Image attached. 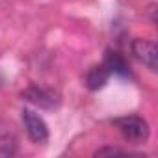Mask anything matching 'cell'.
I'll list each match as a JSON object with an SVG mask.
<instances>
[{
  "mask_svg": "<svg viewBox=\"0 0 158 158\" xmlns=\"http://www.w3.org/2000/svg\"><path fill=\"white\" fill-rule=\"evenodd\" d=\"M114 125L123 134V138L128 141H145L149 138V125L145 119H141L138 115L119 117L114 121Z\"/></svg>",
  "mask_w": 158,
  "mask_h": 158,
  "instance_id": "1",
  "label": "cell"
},
{
  "mask_svg": "<svg viewBox=\"0 0 158 158\" xmlns=\"http://www.w3.org/2000/svg\"><path fill=\"white\" fill-rule=\"evenodd\" d=\"M23 123H24L26 134H28V138L32 141L45 143L48 139V127H47L45 119L39 114H35L34 110H30V108L23 110Z\"/></svg>",
  "mask_w": 158,
  "mask_h": 158,
  "instance_id": "2",
  "label": "cell"
},
{
  "mask_svg": "<svg viewBox=\"0 0 158 158\" xmlns=\"http://www.w3.org/2000/svg\"><path fill=\"white\" fill-rule=\"evenodd\" d=\"M21 97H23L24 101H28V102L39 106V108H45V110H54V108H58V104H60V97H58L56 91L47 89V88H39V86H30V88H26V89L21 93Z\"/></svg>",
  "mask_w": 158,
  "mask_h": 158,
  "instance_id": "3",
  "label": "cell"
},
{
  "mask_svg": "<svg viewBox=\"0 0 158 158\" xmlns=\"http://www.w3.org/2000/svg\"><path fill=\"white\" fill-rule=\"evenodd\" d=\"M130 50H132V56L143 65H147L151 71L158 69V48L151 39H141V37L134 39L130 45Z\"/></svg>",
  "mask_w": 158,
  "mask_h": 158,
  "instance_id": "4",
  "label": "cell"
},
{
  "mask_svg": "<svg viewBox=\"0 0 158 158\" xmlns=\"http://www.w3.org/2000/svg\"><path fill=\"white\" fill-rule=\"evenodd\" d=\"M17 134L11 125L0 121V158H10L17 152Z\"/></svg>",
  "mask_w": 158,
  "mask_h": 158,
  "instance_id": "5",
  "label": "cell"
},
{
  "mask_svg": "<svg viewBox=\"0 0 158 158\" xmlns=\"http://www.w3.org/2000/svg\"><path fill=\"white\" fill-rule=\"evenodd\" d=\"M110 74H112V73L108 71V67H106L104 63L93 65V67L86 73V86H88V89L97 91V89L104 88L106 82H108V78H110Z\"/></svg>",
  "mask_w": 158,
  "mask_h": 158,
  "instance_id": "6",
  "label": "cell"
},
{
  "mask_svg": "<svg viewBox=\"0 0 158 158\" xmlns=\"http://www.w3.org/2000/svg\"><path fill=\"white\" fill-rule=\"evenodd\" d=\"M104 65H106L108 71L114 73V74H119V76H130V69H128L127 60H125L119 52H115V50H106Z\"/></svg>",
  "mask_w": 158,
  "mask_h": 158,
  "instance_id": "7",
  "label": "cell"
},
{
  "mask_svg": "<svg viewBox=\"0 0 158 158\" xmlns=\"http://www.w3.org/2000/svg\"><path fill=\"white\" fill-rule=\"evenodd\" d=\"M104 154H125V151L117 149V147H102V149L95 151V156H104Z\"/></svg>",
  "mask_w": 158,
  "mask_h": 158,
  "instance_id": "8",
  "label": "cell"
}]
</instances>
